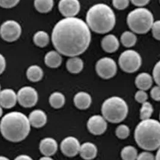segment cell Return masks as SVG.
<instances>
[{"mask_svg": "<svg viewBox=\"0 0 160 160\" xmlns=\"http://www.w3.org/2000/svg\"><path fill=\"white\" fill-rule=\"evenodd\" d=\"M153 109L150 102L146 101L142 104V107L140 110V116L142 120L150 119L152 115Z\"/></svg>", "mask_w": 160, "mask_h": 160, "instance_id": "cell-29", "label": "cell"}, {"mask_svg": "<svg viewBox=\"0 0 160 160\" xmlns=\"http://www.w3.org/2000/svg\"><path fill=\"white\" fill-rule=\"evenodd\" d=\"M20 0H0V7L4 8H14L19 3Z\"/></svg>", "mask_w": 160, "mask_h": 160, "instance_id": "cell-33", "label": "cell"}, {"mask_svg": "<svg viewBox=\"0 0 160 160\" xmlns=\"http://www.w3.org/2000/svg\"><path fill=\"white\" fill-rule=\"evenodd\" d=\"M34 7L42 13H48L53 7V0H34Z\"/></svg>", "mask_w": 160, "mask_h": 160, "instance_id": "cell-25", "label": "cell"}, {"mask_svg": "<svg viewBox=\"0 0 160 160\" xmlns=\"http://www.w3.org/2000/svg\"><path fill=\"white\" fill-rule=\"evenodd\" d=\"M153 83L152 77L148 73H139L135 80V84L139 90L146 91L151 88Z\"/></svg>", "mask_w": 160, "mask_h": 160, "instance_id": "cell-20", "label": "cell"}, {"mask_svg": "<svg viewBox=\"0 0 160 160\" xmlns=\"http://www.w3.org/2000/svg\"><path fill=\"white\" fill-rule=\"evenodd\" d=\"M62 58L58 51H51L48 52L44 57L46 65L51 68H57L62 63Z\"/></svg>", "mask_w": 160, "mask_h": 160, "instance_id": "cell-21", "label": "cell"}, {"mask_svg": "<svg viewBox=\"0 0 160 160\" xmlns=\"http://www.w3.org/2000/svg\"><path fill=\"white\" fill-rule=\"evenodd\" d=\"M151 96L153 100L159 101L160 100V88L158 85L154 86L151 90Z\"/></svg>", "mask_w": 160, "mask_h": 160, "instance_id": "cell-37", "label": "cell"}, {"mask_svg": "<svg viewBox=\"0 0 160 160\" xmlns=\"http://www.w3.org/2000/svg\"><path fill=\"white\" fill-rule=\"evenodd\" d=\"M65 96L61 92H53L49 97V103L51 106L55 109H58L62 107L65 104Z\"/></svg>", "mask_w": 160, "mask_h": 160, "instance_id": "cell-24", "label": "cell"}, {"mask_svg": "<svg viewBox=\"0 0 160 160\" xmlns=\"http://www.w3.org/2000/svg\"><path fill=\"white\" fill-rule=\"evenodd\" d=\"M0 91H1V85H0Z\"/></svg>", "mask_w": 160, "mask_h": 160, "instance_id": "cell-45", "label": "cell"}, {"mask_svg": "<svg viewBox=\"0 0 160 160\" xmlns=\"http://www.w3.org/2000/svg\"><path fill=\"white\" fill-rule=\"evenodd\" d=\"M27 77L32 82H38L43 77V71L39 66H30L27 71Z\"/></svg>", "mask_w": 160, "mask_h": 160, "instance_id": "cell-23", "label": "cell"}, {"mask_svg": "<svg viewBox=\"0 0 160 160\" xmlns=\"http://www.w3.org/2000/svg\"><path fill=\"white\" fill-rule=\"evenodd\" d=\"M91 102L92 98L91 95L85 92H80L74 97V104L78 109H87L90 107Z\"/></svg>", "mask_w": 160, "mask_h": 160, "instance_id": "cell-19", "label": "cell"}, {"mask_svg": "<svg viewBox=\"0 0 160 160\" xmlns=\"http://www.w3.org/2000/svg\"><path fill=\"white\" fill-rule=\"evenodd\" d=\"M113 6L118 10H122L128 8L130 0H112Z\"/></svg>", "mask_w": 160, "mask_h": 160, "instance_id": "cell-31", "label": "cell"}, {"mask_svg": "<svg viewBox=\"0 0 160 160\" xmlns=\"http://www.w3.org/2000/svg\"><path fill=\"white\" fill-rule=\"evenodd\" d=\"M138 155L137 149L132 146L124 147L121 152V156L123 160H136Z\"/></svg>", "mask_w": 160, "mask_h": 160, "instance_id": "cell-28", "label": "cell"}, {"mask_svg": "<svg viewBox=\"0 0 160 160\" xmlns=\"http://www.w3.org/2000/svg\"><path fill=\"white\" fill-rule=\"evenodd\" d=\"M134 98L137 102L140 104H143V102L147 101L148 99V95L145 91L139 90L136 93Z\"/></svg>", "mask_w": 160, "mask_h": 160, "instance_id": "cell-32", "label": "cell"}, {"mask_svg": "<svg viewBox=\"0 0 160 160\" xmlns=\"http://www.w3.org/2000/svg\"><path fill=\"white\" fill-rule=\"evenodd\" d=\"M31 130L28 117L19 111H12L2 117L0 131L7 140L18 143L27 137Z\"/></svg>", "mask_w": 160, "mask_h": 160, "instance_id": "cell-2", "label": "cell"}, {"mask_svg": "<svg viewBox=\"0 0 160 160\" xmlns=\"http://www.w3.org/2000/svg\"><path fill=\"white\" fill-rule=\"evenodd\" d=\"M17 99L24 108H31L36 105L38 95L36 90L31 86L21 88L17 93Z\"/></svg>", "mask_w": 160, "mask_h": 160, "instance_id": "cell-10", "label": "cell"}, {"mask_svg": "<svg viewBox=\"0 0 160 160\" xmlns=\"http://www.w3.org/2000/svg\"><path fill=\"white\" fill-rule=\"evenodd\" d=\"M117 69L115 61L109 57L100 58L95 65L96 72L100 77L104 80L113 78L117 74Z\"/></svg>", "mask_w": 160, "mask_h": 160, "instance_id": "cell-9", "label": "cell"}, {"mask_svg": "<svg viewBox=\"0 0 160 160\" xmlns=\"http://www.w3.org/2000/svg\"><path fill=\"white\" fill-rule=\"evenodd\" d=\"M138 39L137 36L132 31H126L124 32L121 36V42L125 47L131 48L134 46L136 42Z\"/></svg>", "mask_w": 160, "mask_h": 160, "instance_id": "cell-26", "label": "cell"}, {"mask_svg": "<svg viewBox=\"0 0 160 160\" xmlns=\"http://www.w3.org/2000/svg\"><path fill=\"white\" fill-rule=\"evenodd\" d=\"M91 40V31L87 23L76 17L60 20L52 33V42L57 51L70 57L87 51Z\"/></svg>", "mask_w": 160, "mask_h": 160, "instance_id": "cell-1", "label": "cell"}, {"mask_svg": "<svg viewBox=\"0 0 160 160\" xmlns=\"http://www.w3.org/2000/svg\"><path fill=\"white\" fill-rule=\"evenodd\" d=\"M119 65L127 73H134L138 71L142 66V57L137 51L128 50L124 51L119 56Z\"/></svg>", "mask_w": 160, "mask_h": 160, "instance_id": "cell-7", "label": "cell"}, {"mask_svg": "<svg viewBox=\"0 0 160 160\" xmlns=\"http://www.w3.org/2000/svg\"><path fill=\"white\" fill-rule=\"evenodd\" d=\"M80 144L78 138L69 136L64 138L61 143V150L62 153L68 157L76 156L80 149Z\"/></svg>", "mask_w": 160, "mask_h": 160, "instance_id": "cell-12", "label": "cell"}, {"mask_svg": "<svg viewBox=\"0 0 160 160\" xmlns=\"http://www.w3.org/2000/svg\"><path fill=\"white\" fill-rule=\"evenodd\" d=\"M2 113H3V111H2V107L0 106V118L1 117L2 115Z\"/></svg>", "mask_w": 160, "mask_h": 160, "instance_id": "cell-44", "label": "cell"}, {"mask_svg": "<svg viewBox=\"0 0 160 160\" xmlns=\"http://www.w3.org/2000/svg\"><path fill=\"white\" fill-rule=\"evenodd\" d=\"M134 139L138 145L146 151H152L160 145V124L155 119L142 120L134 131Z\"/></svg>", "mask_w": 160, "mask_h": 160, "instance_id": "cell-4", "label": "cell"}, {"mask_svg": "<svg viewBox=\"0 0 160 160\" xmlns=\"http://www.w3.org/2000/svg\"><path fill=\"white\" fill-rule=\"evenodd\" d=\"M160 61L155 65L152 71V79L157 85H160Z\"/></svg>", "mask_w": 160, "mask_h": 160, "instance_id": "cell-35", "label": "cell"}, {"mask_svg": "<svg viewBox=\"0 0 160 160\" xmlns=\"http://www.w3.org/2000/svg\"><path fill=\"white\" fill-rule=\"evenodd\" d=\"M152 30V36L155 39L159 40L160 39V21H157L153 22L151 28Z\"/></svg>", "mask_w": 160, "mask_h": 160, "instance_id": "cell-34", "label": "cell"}, {"mask_svg": "<svg viewBox=\"0 0 160 160\" xmlns=\"http://www.w3.org/2000/svg\"><path fill=\"white\" fill-rule=\"evenodd\" d=\"M116 136L120 139H125L127 138L130 133V128L126 125L122 124L118 126L116 129Z\"/></svg>", "mask_w": 160, "mask_h": 160, "instance_id": "cell-30", "label": "cell"}, {"mask_svg": "<svg viewBox=\"0 0 160 160\" xmlns=\"http://www.w3.org/2000/svg\"><path fill=\"white\" fill-rule=\"evenodd\" d=\"M136 160H155V156L149 151H145L138 155Z\"/></svg>", "mask_w": 160, "mask_h": 160, "instance_id": "cell-36", "label": "cell"}, {"mask_svg": "<svg viewBox=\"0 0 160 160\" xmlns=\"http://www.w3.org/2000/svg\"><path fill=\"white\" fill-rule=\"evenodd\" d=\"M39 160H53L51 157H48V156H44L42 157Z\"/></svg>", "mask_w": 160, "mask_h": 160, "instance_id": "cell-41", "label": "cell"}, {"mask_svg": "<svg viewBox=\"0 0 160 160\" xmlns=\"http://www.w3.org/2000/svg\"><path fill=\"white\" fill-rule=\"evenodd\" d=\"M33 41L37 46L43 48L49 43V36L44 31H38L34 35Z\"/></svg>", "mask_w": 160, "mask_h": 160, "instance_id": "cell-27", "label": "cell"}, {"mask_svg": "<svg viewBox=\"0 0 160 160\" xmlns=\"http://www.w3.org/2000/svg\"><path fill=\"white\" fill-rule=\"evenodd\" d=\"M58 8L65 18L75 17L80 12V2L79 0H60Z\"/></svg>", "mask_w": 160, "mask_h": 160, "instance_id": "cell-11", "label": "cell"}, {"mask_svg": "<svg viewBox=\"0 0 160 160\" xmlns=\"http://www.w3.org/2000/svg\"><path fill=\"white\" fill-rule=\"evenodd\" d=\"M6 67V61L4 56L0 53V75L4 72Z\"/></svg>", "mask_w": 160, "mask_h": 160, "instance_id": "cell-39", "label": "cell"}, {"mask_svg": "<svg viewBox=\"0 0 160 160\" xmlns=\"http://www.w3.org/2000/svg\"><path fill=\"white\" fill-rule=\"evenodd\" d=\"M130 1H131L132 4L139 8H142L146 5H147L150 1V0H130Z\"/></svg>", "mask_w": 160, "mask_h": 160, "instance_id": "cell-38", "label": "cell"}, {"mask_svg": "<svg viewBox=\"0 0 160 160\" xmlns=\"http://www.w3.org/2000/svg\"><path fill=\"white\" fill-rule=\"evenodd\" d=\"M127 22L132 32L143 35L151 29L154 20L150 10L146 8H139L128 13Z\"/></svg>", "mask_w": 160, "mask_h": 160, "instance_id": "cell-6", "label": "cell"}, {"mask_svg": "<svg viewBox=\"0 0 160 160\" xmlns=\"http://www.w3.org/2000/svg\"><path fill=\"white\" fill-rule=\"evenodd\" d=\"M0 160H10L8 158L4 157V156H2V155H0Z\"/></svg>", "mask_w": 160, "mask_h": 160, "instance_id": "cell-43", "label": "cell"}, {"mask_svg": "<svg viewBox=\"0 0 160 160\" xmlns=\"http://www.w3.org/2000/svg\"><path fill=\"white\" fill-rule=\"evenodd\" d=\"M14 160H33L32 158L27 155H20L16 157Z\"/></svg>", "mask_w": 160, "mask_h": 160, "instance_id": "cell-40", "label": "cell"}, {"mask_svg": "<svg viewBox=\"0 0 160 160\" xmlns=\"http://www.w3.org/2000/svg\"><path fill=\"white\" fill-rule=\"evenodd\" d=\"M39 149L41 153L44 156L51 157L57 152L58 143L54 138L46 137L41 140Z\"/></svg>", "mask_w": 160, "mask_h": 160, "instance_id": "cell-15", "label": "cell"}, {"mask_svg": "<svg viewBox=\"0 0 160 160\" xmlns=\"http://www.w3.org/2000/svg\"><path fill=\"white\" fill-rule=\"evenodd\" d=\"M47 115L42 109H34L29 114L28 117L30 125L36 128L44 126L47 122Z\"/></svg>", "mask_w": 160, "mask_h": 160, "instance_id": "cell-16", "label": "cell"}, {"mask_svg": "<svg viewBox=\"0 0 160 160\" xmlns=\"http://www.w3.org/2000/svg\"><path fill=\"white\" fill-rule=\"evenodd\" d=\"M86 21L89 29L98 34H105L114 28L116 16L113 10L108 5L99 3L88 10Z\"/></svg>", "mask_w": 160, "mask_h": 160, "instance_id": "cell-3", "label": "cell"}, {"mask_svg": "<svg viewBox=\"0 0 160 160\" xmlns=\"http://www.w3.org/2000/svg\"><path fill=\"white\" fill-rule=\"evenodd\" d=\"M97 152V147L94 143L91 142H86L80 145L79 153L83 159L91 160L96 157Z\"/></svg>", "mask_w": 160, "mask_h": 160, "instance_id": "cell-18", "label": "cell"}, {"mask_svg": "<svg viewBox=\"0 0 160 160\" xmlns=\"http://www.w3.org/2000/svg\"><path fill=\"white\" fill-rule=\"evenodd\" d=\"M17 101V93L13 89L6 88L0 91V106L2 108L12 109Z\"/></svg>", "mask_w": 160, "mask_h": 160, "instance_id": "cell-14", "label": "cell"}, {"mask_svg": "<svg viewBox=\"0 0 160 160\" xmlns=\"http://www.w3.org/2000/svg\"><path fill=\"white\" fill-rule=\"evenodd\" d=\"M155 160H160V150L158 149L155 157Z\"/></svg>", "mask_w": 160, "mask_h": 160, "instance_id": "cell-42", "label": "cell"}, {"mask_svg": "<svg viewBox=\"0 0 160 160\" xmlns=\"http://www.w3.org/2000/svg\"><path fill=\"white\" fill-rule=\"evenodd\" d=\"M102 117L110 123L118 124L125 119L128 113L126 101L121 97L112 96L106 99L102 106Z\"/></svg>", "mask_w": 160, "mask_h": 160, "instance_id": "cell-5", "label": "cell"}, {"mask_svg": "<svg viewBox=\"0 0 160 160\" xmlns=\"http://www.w3.org/2000/svg\"><path fill=\"white\" fill-rule=\"evenodd\" d=\"M66 67L68 72L76 74L80 73L83 69L84 63L83 60L76 57H72L69 58L66 63Z\"/></svg>", "mask_w": 160, "mask_h": 160, "instance_id": "cell-22", "label": "cell"}, {"mask_svg": "<svg viewBox=\"0 0 160 160\" xmlns=\"http://www.w3.org/2000/svg\"><path fill=\"white\" fill-rule=\"evenodd\" d=\"M102 48L108 53H113L118 50L119 47V42L117 37L113 35H108L102 39Z\"/></svg>", "mask_w": 160, "mask_h": 160, "instance_id": "cell-17", "label": "cell"}, {"mask_svg": "<svg viewBox=\"0 0 160 160\" xmlns=\"http://www.w3.org/2000/svg\"><path fill=\"white\" fill-rule=\"evenodd\" d=\"M22 34V27L19 22L8 20L0 27V36L5 41L13 42L17 40Z\"/></svg>", "mask_w": 160, "mask_h": 160, "instance_id": "cell-8", "label": "cell"}, {"mask_svg": "<svg viewBox=\"0 0 160 160\" xmlns=\"http://www.w3.org/2000/svg\"><path fill=\"white\" fill-rule=\"evenodd\" d=\"M87 128L91 134L96 136L102 135L107 130V121L102 116L94 115L88 119Z\"/></svg>", "mask_w": 160, "mask_h": 160, "instance_id": "cell-13", "label": "cell"}]
</instances>
